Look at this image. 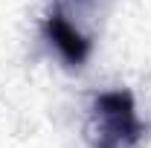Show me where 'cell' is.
<instances>
[{
  "label": "cell",
  "instance_id": "obj_1",
  "mask_svg": "<svg viewBox=\"0 0 151 148\" xmlns=\"http://www.w3.org/2000/svg\"><path fill=\"white\" fill-rule=\"evenodd\" d=\"M87 148H139L148 125L139 119L131 90H102L90 99L84 119Z\"/></svg>",
  "mask_w": 151,
  "mask_h": 148
},
{
  "label": "cell",
  "instance_id": "obj_2",
  "mask_svg": "<svg viewBox=\"0 0 151 148\" xmlns=\"http://www.w3.org/2000/svg\"><path fill=\"white\" fill-rule=\"evenodd\" d=\"M41 32L50 41V47H55V52L61 55V61H64L70 70H78V67L87 64V58L93 52V44H90V38L84 35V32L76 29V23L67 18L61 9H52V12L44 18Z\"/></svg>",
  "mask_w": 151,
  "mask_h": 148
},
{
  "label": "cell",
  "instance_id": "obj_3",
  "mask_svg": "<svg viewBox=\"0 0 151 148\" xmlns=\"http://www.w3.org/2000/svg\"><path fill=\"white\" fill-rule=\"evenodd\" d=\"M70 3H76V6H90L93 0H70Z\"/></svg>",
  "mask_w": 151,
  "mask_h": 148
}]
</instances>
